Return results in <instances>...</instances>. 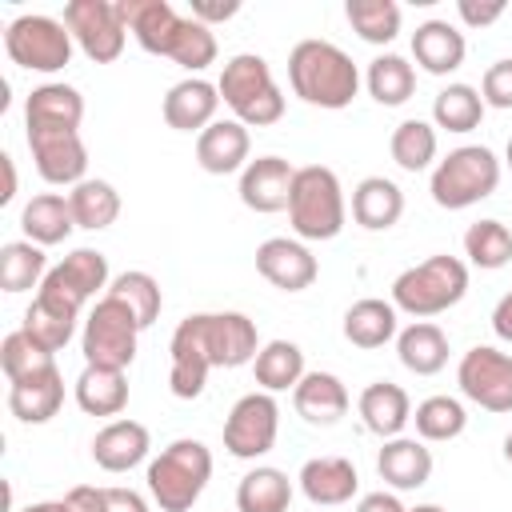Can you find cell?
I'll list each match as a JSON object with an SVG mask.
<instances>
[{
	"mask_svg": "<svg viewBox=\"0 0 512 512\" xmlns=\"http://www.w3.org/2000/svg\"><path fill=\"white\" fill-rule=\"evenodd\" d=\"M260 348L256 320L244 312H192L168 340V388L176 400H196L212 368H244Z\"/></svg>",
	"mask_w": 512,
	"mask_h": 512,
	"instance_id": "obj_1",
	"label": "cell"
},
{
	"mask_svg": "<svg viewBox=\"0 0 512 512\" xmlns=\"http://www.w3.org/2000/svg\"><path fill=\"white\" fill-rule=\"evenodd\" d=\"M124 24L152 56H168L184 72H204L216 60V32L196 16H180L168 0H120Z\"/></svg>",
	"mask_w": 512,
	"mask_h": 512,
	"instance_id": "obj_2",
	"label": "cell"
},
{
	"mask_svg": "<svg viewBox=\"0 0 512 512\" xmlns=\"http://www.w3.org/2000/svg\"><path fill=\"white\" fill-rule=\"evenodd\" d=\"M288 84L304 104L340 112L356 100L360 72L352 64V56L344 48H336L332 40H300L288 52Z\"/></svg>",
	"mask_w": 512,
	"mask_h": 512,
	"instance_id": "obj_3",
	"label": "cell"
},
{
	"mask_svg": "<svg viewBox=\"0 0 512 512\" xmlns=\"http://www.w3.org/2000/svg\"><path fill=\"white\" fill-rule=\"evenodd\" d=\"M468 292V264L460 256L436 252L412 268H404L392 280V304L396 312H408L416 320H432L448 308H456Z\"/></svg>",
	"mask_w": 512,
	"mask_h": 512,
	"instance_id": "obj_4",
	"label": "cell"
},
{
	"mask_svg": "<svg viewBox=\"0 0 512 512\" xmlns=\"http://www.w3.org/2000/svg\"><path fill=\"white\" fill-rule=\"evenodd\" d=\"M144 480H148V496L156 500L160 512H188L212 480V452L204 440L180 436L168 448H160V456L148 464Z\"/></svg>",
	"mask_w": 512,
	"mask_h": 512,
	"instance_id": "obj_5",
	"label": "cell"
},
{
	"mask_svg": "<svg viewBox=\"0 0 512 512\" xmlns=\"http://www.w3.org/2000/svg\"><path fill=\"white\" fill-rule=\"evenodd\" d=\"M288 220H292L296 240H336L344 232V220H348L340 176L332 168H324V164L296 168Z\"/></svg>",
	"mask_w": 512,
	"mask_h": 512,
	"instance_id": "obj_6",
	"label": "cell"
},
{
	"mask_svg": "<svg viewBox=\"0 0 512 512\" xmlns=\"http://www.w3.org/2000/svg\"><path fill=\"white\" fill-rule=\"evenodd\" d=\"M216 88H220V100L236 112V120L244 128H268L284 116V92L272 80L268 60L256 52H236L220 68Z\"/></svg>",
	"mask_w": 512,
	"mask_h": 512,
	"instance_id": "obj_7",
	"label": "cell"
},
{
	"mask_svg": "<svg viewBox=\"0 0 512 512\" xmlns=\"http://www.w3.org/2000/svg\"><path fill=\"white\" fill-rule=\"evenodd\" d=\"M496 188H500V160L484 144H460V148H452L444 160H436L432 180H428L432 200L440 208H448V212L472 208V204L488 200Z\"/></svg>",
	"mask_w": 512,
	"mask_h": 512,
	"instance_id": "obj_8",
	"label": "cell"
},
{
	"mask_svg": "<svg viewBox=\"0 0 512 512\" xmlns=\"http://www.w3.org/2000/svg\"><path fill=\"white\" fill-rule=\"evenodd\" d=\"M140 332H144V328H140V320L132 316V308L104 292V296L92 304V312L84 316V332H80L84 364L124 372V368L136 360V340H140Z\"/></svg>",
	"mask_w": 512,
	"mask_h": 512,
	"instance_id": "obj_9",
	"label": "cell"
},
{
	"mask_svg": "<svg viewBox=\"0 0 512 512\" xmlns=\"http://www.w3.org/2000/svg\"><path fill=\"white\" fill-rule=\"evenodd\" d=\"M112 276H108V256L96 252V248H72L60 264L48 268L44 284L36 288V300L80 320L84 304L96 296V292H108Z\"/></svg>",
	"mask_w": 512,
	"mask_h": 512,
	"instance_id": "obj_10",
	"label": "cell"
},
{
	"mask_svg": "<svg viewBox=\"0 0 512 512\" xmlns=\"http://www.w3.org/2000/svg\"><path fill=\"white\" fill-rule=\"evenodd\" d=\"M72 32L64 20L44 16V12H24L16 20H8L4 28V52L12 64L28 68V72H60L72 60Z\"/></svg>",
	"mask_w": 512,
	"mask_h": 512,
	"instance_id": "obj_11",
	"label": "cell"
},
{
	"mask_svg": "<svg viewBox=\"0 0 512 512\" xmlns=\"http://www.w3.org/2000/svg\"><path fill=\"white\" fill-rule=\"evenodd\" d=\"M64 24L76 40V48L92 64H112L124 52L128 24L120 0H68L64 4Z\"/></svg>",
	"mask_w": 512,
	"mask_h": 512,
	"instance_id": "obj_12",
	"label": "cell"
},
{
	"mask_svg": "<svg viewBox=\"0 0 512 512\" xmlns=\"http://www.w3.org/2000/svg\"><path fill=\"white\" fill-rule=\"evenodd\" d=\"M280 432V404L272 392H248L232 404L224 420V448L236 460H260L272 452Z\"/></svg>",
	"mask_w": 512,
	"mask_h": 512,
	"instance_id": "obj_13",
	"label": "cell"
},
{
	"mask_svg": "<svg viewBox=\"0 0 512 512\" xmlns=\"http://www.w3.org/2000/svg\"><path fill=\"white\" fill-rule=\"evenodd\" d=\"M456 384L484 412H512V356L508 352L492 344L468 348L456 364Z\"/></svg>",
	"mask_w": 512,
	"mask_h": 512,
	"instance_id": "obj_14",
	"label": "cell"
},
{
	"mask_svg": "<svg viewBox=\"0 0 512 512\" xmlns=\"http://www.w3.org/2000/svg\"><path fill=\"white\" fill-rule=\"evenodd\" d=\"M256 272L280 288V292H304L316 284L320 276V264L312 256V248L304 240H292V236H268L260 248H256Z\"/></svg>",
	"mask_w": 512,
	"mask_h": 512,
	"instance_id": "obj_15",
	"label": "cell"
},
{
	"mask_svg": "<svg viewBox=\"0 0 512 512\" xmlns=\"http://www.w3.org/2000/svg\"><path fill=\"white\" fill-rule=\"evenodd\" d=\"M28 148L44 184L76 188L80 180H88V148L80 132H28Z\"/></svg>",
	"mask_w": 512,
	"mask_h": 512,
	"instance_id": "obj_16",
	"label": "cell"
},
{
	"mask_svg": "<svg viewBox=\"0 0 512 512\" xmlns=\"http://www.w3.org/2000/svg\"><path fill=\"white\" fill-rule=\"evenodd\" d=\"M292 180H296V168L284 156H256L240 172V204L260 216L284 212L292 200Z\"/></svg>",
	"mask_w": 512,
	"mask_h": 512,
	"instance_id": "obj_17",
	"label": "cell"
},
{
	"mask_svg": "<svg viewBox=\"0 0 512 512\" xmlns=\"http://www.w3.org/2000/svg\"><path fill=\"white\" fill-rule=\"evenodd\" d=\"M84 120V96L72 84L48 80L28 92L24 100V128L28 132H80Z\"/></svg>",
	"mask_w": 512,
	"mask_h": 512,
	"instance_id": "obj_18",
	"label": "cell"
},
{
	"mask_svg": "<svg viewBox=\"0 0 512 512\" xmlns=\"http://www.w3.org/2000/svg\"><path fill=\"white\" fill-rule=\"evenodd\" d=\"M216 108H220V88L208 84L204 76H188V80H176L160 104L164 112V124L176 128V132H204L208 124H216Z\"/></svg>",
	"mask_w": 512,
	"mask_h": 512,
	"instance_id": "obj_19",
	"label": "cell"
},
{
	"mask_svg": "<svg viewBox=\"0 0 512 512\" xmlns=\"http://www.w3.org/2000/svg\"><path fill=\"white\" fill-rule=\"evenodd\" d=\"M60 404H64V376H60L56 360L32 376L8 384V412L20 424H48L60 412Z\"/></svg>",
	"mask_w": 512,
	"mask_h": 512,
	"instance_id": "obj_20",
	"label": "cell"
},
{
	"mask_svg": "<svg viewBox=\"0 0 512 512\" xmlns=\"http://www.w3.org/2000/svg\"><path fill=\"white\" fill-rule=\"evenodd\" d=\"M248 152H252V136L248 128L232 116V120H216L196 136V164L208 176H228V172H244L248 168Z\"/></svg>",
	"mask_w": 512,
	"mask_h": 512,
	"instance_id": "obj_21",
	"label": "cell"
},
{
	"mask_svg": "<svg viewBox=\"0 0 512 512\" xmlns=\"http://www.w3.org/2000/svg\"><path fill=\"white\" fill-rule=\"evenodd\" d=\"M376 472L396 492L424 488L432 480V448L424 440H416V436H392L376 452Z\"/></svg>",
	"mask_w": 512,
	"mask_h": 512,
	"instance_id": "obj_22",
	"label": "cell"
},
{
	"mask_svg": "<svg viewBox=\"0 0 512 512\" xmlns=\"http://www.w3.org/2000/svg\"><path fill=\"white\" fill-rule=\"evenodd\" d=\"M300 492L316 504V508H340L356 496L360 488V476H356V464L344 460V456H312L304 468H300Z\"/></svg>",
	"mask_w": 512,
	"mask_h": 512,
	"instance_id": "obj_23",
	"label": "cell"
},
{
	"mask_svg": "<svg viewBox=\"0 0 512 512\" xmlns=\"http://www.w3.org/2000/svg\"><path fill=\"white\" fill-rule=\"evenodd\" d=\"M148 448H152V436L140 420H108L92 436V460L104 472H128V468L144 464Z\"/></svg>",
	"mask_w": 512,
	"mask_h": 512,
	"instance_id": "obj_24",
	"label": "cell"
},
{
	"mask_svg": "<svg viewBox=\"0 0 512 512\" xmlns=\"http://www.w3.org/2000/svg\"><path fill=\"white\" fill-rule=\"evenodd\" d=\"M412 56L416 64L428 72V76H448L464 64L468 56V40L456 24L448 20H424L416 32H412Z\"/></svg>",
	"mask_w": 512,
	"mask_h": 512,
	"instance_id": "obj_25",
	"label": "cell"
},
{
	"mask_svg": "<svg viewBox=\"0 0 512 512\" xmlns=\"http://www.w3.org/2000/svg\"><path fill=\"white\" fill-rule=\"evenodd\" d=\"M356 408H360L364 428H368L372 436H380V440L400 436L404 424L412 420V400H408V392H404L400 384H392V380H372V384L360 392Z\"/></svg>",
	"mask_w": 512,
	"mask_h": 512,
	"instance_id": "obj_26",
	"label": "cell"
},
{
	"mask_svg": "<svg viewBox=\"0 0 512 512\" xmlns=\"http://www.w3.org/2000/svg\"><path fill=\"white\" fill-rule=\"evenodd\" d=\"M292 404H296L300 420L332 428L348 412V388L332 372H304V380L292 388Z\"/></svg>",
	"mask_w": 512,
	"mask_h": 512,
	"instance_id": "obj_27",
	"label": "cell"
},
{
	"mask_svg": "<svg viewBox=\"0 0 512 512\" xmlns=\"http://www.w3.org/2000/svg\"><path fill=\"white\" fill-rule=\"evenodd\" d=\"M404 216V192L388 176H364L352 188V220L368 232H384Z\"/></svg>",
	"mask_w": 512,
	"mask_h": 512,
	"instance_id": "obj_28",
	"label": "cell"
},
{
	"mask_svg": "<svg viewBox=\"0 0 512 512\" xmlns=\"http://www.w3.org/2000/svg\"><path fill=\"white\" fill-rule=\"evenodd\" d=\"M344 340L372 352V348H384L388 340H396L400 332V320H396V304L392 300H376V296H364L356 300L348 312H344Z\"/></svg>",
	"mask_w": 512,
	"mask_h": 512,
	"instance_id": "obj_29",
	"label": "cell"
},
{
	"mask_svg": "<svg viewBox=\"0 0 512 512\" xmlns=\"http://www.w3.org/2000/svg\"><path fill=\"white\" fill-rule=\"evenodd\" d=\"M20 228H24V240L48 248V244H64L76 228V216H72V204L68 196L60 192H40L24 204L20 212Z\"/></svg>",
	"mask_w": 512,
	"mask_h": 512,
	"instance_id": "obj_30",
	"label": "cell"
},
{
	"mask_svg": "<svg viewBox=\"0 0 512 512\" xmlns=\"http://www.w3.org/2000/svg\"><path fill=\"white\" fill-rule=\"evenodd\" d=\"M396 356L416 376H436L448 364V332L432 320H416L396 332Z\"/></svg>",
	"mask_w": 512,
	"mask_h": 512,
	"instance_id": "obj_31",
	"label": "cell"
},
{
	"mask_svg": "<svg viewBox=\"0 0 512 512\" xmlns=\"http://www.w3.org/2000/svg\"><path fill=\"white\" fill-rule=\"evenodd\" d=\"M80 412L88 416H120L128 408V376L116 368H92L84 364V372L72 384Z\"/></svg>",
	"mask_w": 512,
	"mask_h": 512,
	"instance_id": "obj_32",
	"label": "cell"
},
{
	"mask_svg": "<svg viewBox=\"0 0 512 512\" xmlns=\"http://www.w3.org/2000/svg\"><path fill=\"white\" fill-rule=\"evenodd\" d=\"M288 504H292V480H288V472H280L272 464H256L236 484L240 512H288Z\"/></svg>",
	"mask_w": 512,
	"mask_h": 512,
	"instance_id": "obj_33",
	"label": "cell"
},
{
	"mask_svg": "<svg viewBox=\"0 0 512 512\" xmlns=\"http://www.w3.org/2000/svg\"><path fill=\"white\" fill-rule=\"evenodd\" d=\"M252 376L260 384V392H288L304 380V352L292 340H268L256 360H252Z\"/></svg>",
	"mask_w": 512,
	"mask_h": 512,
	"instance_id": "obj_34",
	"label": "cell"
},
{
	"mask_svg": "<svg viewBox=\"0 0 512 512\" xmlns=\"http://www.w3.org/2000/svg\"><path fill=\"white\" fill-rule=\"evenodd\" d=\"M364 84H368V96H372L376 104L400 108V104L412 100V92H416V68H412L404 56L384 52V56H376V60L368 64Z\"/></svg>",
	"mask_w": 512,
	"mask_h": 512,
	"instance_id": "obj_35",
	"label": "cell"
},
{
	"mask_svg": "<svg viewBox=\"0 0 512 512\" xmlns=\"http://www.w3.org/2000/svg\"><path fill=\"white\" fill-rule=\"evenodd\" d=\"M436 148H440L436 124H428V120H420V116L400 120V124L392 128V140H388V152H392L396 168H404V172H424V168L436 160Z\"/></svg>",
	"mask_w": 512,
	"mask_h": 512,
	"instance_id": "obj_36",
	"label": "cell"
},
{
	"mask_svg": "<svg viewBox=\"0 0 512 512\" xmlns=\"http://www.w3.org/2000/svg\"><path fill=\"white\" fill-rule=\"evenodd\" d=\"M48 276V260H44V248L32 244V240H8L0 248V288L4 292H28V288H40Z\"/></svg>",
	"mask_w": 512,
	"mask_h": 512,
	"instance_id": "obj_37",
	"label": "cell"
},
{
	"mask_svg": "<svg viewBox=\"0 0 512 512\" xmlns=\"http://www.w3.org/2000/svg\"><path fill=\"white\" fill-rule=\"evenodd\" d=\"M68 204H72L76 228H88V232H100L120 216V192L108 180H92V176L68 192Z\"/></svg>",
	"mask_w": 512,
	"mask_h": 512,
	"instance_id": "obj_38",
	"label": "cell"
},
{
	"mask_svg": "<svg viewBox=\"0 0 512 512\" xmlns=\"http://www.w3.org/2000/svg\"><path fill=\"white\" fill-rule=\"evenodd\" d=\"M480 120H484L480 88L456 80V84L436 92V100H432V124L436 128H444V132H472Z\"/></svg>",
	"mask_w": 512,
	"mask_h": 512,
	"instance_id": "obj_39",
	"label": "cell"
},
{
	"mask_svg": "<svg viewBox=\"0 0 512 512\" xmlns=\"http://www.w3.org/2000/svg\"><path fill=\"white\" fill-rule=\"evenodd\" d=\"M412 424H416V436L424 444H444V440H456L468 428V412L456 396H428V400L416 404Z\"/></svg>",
	"mask_w": 512,
	"mask_h": 512,
	"instance_id": "obj_40",
	"label": "cell"
},
{
	"mask_svg": "<svg viewBox=\"0 0 512 512\" xmlns=\"http://www.w3.org/2000/svg\"><path fill=\"white\" fill-rule=\"evenodd\" d=\"M108 296H116L120 304L132 308V316L140 320V328H152L160 308H164V292H160V280L152 272H140V268H128L120 276H112L108 284Z\"/></svg>",
	"mask_w": 512,
	"mask_h": 512,
	"instance_id": "obj_41",
	"label": "cell"
},
{
	"mask_svg": "<svg viewBox=\"0 0 512 512\" xmlns=\"http://www.w3.org/2000/svg\"><path fill=\"white\" fill-rule=\"evenodd\" d=\"M464 256L472 268L496 272L504 264H512V228L500 220H476L464 232Z\"/></svg>",
	"mask_w": 512,
	"mask_h": 512,
	"instance_id": "obj_42",
	"label": "cell"
},
{
	"mask_svg": "<svg viewBox=\"0 0 512 512\" xmlns=\"http://www.w3.org/2000/svg\"><path fill=\"white\" fill-rule=\"evenodd\" d=\"M344 16L364 44H392L400 32V4L396 0H348Z\"/></svg>",
	"mask_w": 512,
	"mask_h": 512,
	"instance_id": "obj_43",
	"label": "cell"
},
{
	"mask_svg": "<svg viewBox=\"0 0 512 512\" xmlns=\"http://www.w3.org/2000/svg\"><path fill=\"white\" fill-rule=\"evenodd\" d=\"M20 332H24L36 348H44L48 356H56V352L72 340L76 320H72V316H64V312H56V308H48V304H40V300L32 296V304H28L24 320H20Z\"/></svg>",
	"mask_w": 512,
	"mask_h": 512,
	"instance_id": "obj_44",
	"label": "cell"
},
{
	"mask_svg": "<svg viewBox=\"0 0 512 512\" xmlns=\"http://www.w3.org/2000/svg\"><path fill=\"white\" fill-rule=\"evenodd\" d=\"M44 364H52V356H48L44 348H36L20 328L0 340V368H4L8 384H12V380H24V376H32V372H40Z\"/></svg>",
	"mask_w": 512,
	"mask_h": 512,
	"instance_id": "obj_45",
	"label": "cell"
},
{
	"mask_svg": "<svg viewBox=\"0 0 512 512\" xmlns=\"http://www.w3.org/2000/svg\"><path fill=\"white\" fill-rule=\"evenodd\" d=\"M480 100L484 108H512V56L492 60L480 76Z\"/></svg>",
	"mask_w": 512,
	"mask_h": 512,
	"instance_id": "obj_46",
	"label": "cell"
},
{
	"mask_svg": "<svg viewBox=\"0 0 512 512\" xmlns=\"http://www.w3.org/2000/svg\"><path fill=\"white\" fill-rule=\"evenodd\" d=\"M504 0H456V16L468 24V28H488V24H496L500 16H504Z\"/></svg>",
	"mask_w": 512,
	"mask_h": 512,
	"instance_id": "obj_47",
	"label": "cell"
},
{
	"mask_svg": "<svg viewBox=\"0 0 512 512\" xmlns=\"http://www.w3.org/2000/svg\"><path fill=\"white\" fill-rule=\"evenodd\" d=\"M104 512H152V508H148V500L140 492L112 484V488H104Z\"/></svg>",
	"mask_w": 512,
	"mask_h": 512,
	"instance_id": "obj_48",
	"label": "cell"
},
{
	"mask_svg": "<svg viewBox=\"0 0 512 512\" xmlns=\"http://www.w3.org/2000/svg\"><path fill=\"white\" fill-rule=\"evenodd\" d=\"M64 504H68V512H104V488H96V484H76V488H68Z\"/></svg>",
	"mask_w": 512,
	"mask_h": 512,
	"instance_id": "obj_49",
	"label": "cell"
},
{
	"mask_svg": "<svg viewBox=\"0 0 512 512\" xmlns=\"http://www.w3.org/2000/svg\"><path fill=\"white\" fill-rule=\"evenodd\" d=\"M240 12V4L236 0H228V4H212V0H192V16L200 20V24H216V20H232Z\"/></svg>",
	"mask_w": 512,
	"mask_h": 512,
	"instance_id": "obj_50",
	"label": "cell"
},
{
	"mask_svg": "<svg viewBox=\"0 0 512 512\" xmlns=\"http://www.w3.org/2000/svg\"><path fill=\"white\" fill-rule=\"evenodd\" d=\"M356 512H408L404 504H400V496L396 492H368V496H360V504H356Z\"/></svg>",
	"mask_w": 512,
	"mask_h": 512,
	"instance_id": "obj_51",
	"label": "cell"
},
{
	"mask_svg": "<svg viewBox=\"0 0 512 512\" xmlns=\"http://www.w3.org/2000/svg\"><path fill=\"white\" fill-rule=\"evenodd\" d=\"M492 332H496L504 344H512V292H504V296L496 300V308H492Z\"/></svg>",
	"mask_w": 512,
	"mask_h": 512,
	"instance_id": "obj_52",
	"label": "cell"
},
{
	"mask_svg": "<svg viewBox=\"0 0 512 512\" xmlns=\"http://www.w3.org/2000/svg\"><path fill=\"white\" fill-rule=\"evenodd\" d=\"M0 168H4V192H0V204H8V200L16 196V164H12L8 152L0 156Z\"/></svg>",
	"mask_w": 512,
	"mask_h": 512,
	"instance_id": "obj_53",
	"label": "cell"
},
{
	"mask_svg": "<svg viewBox=\"0 0 512 512\" xmlns=\"http://www.w3.org/2000/svg\"><path fill=\"white\" fill-rule=\"evenodd\" d=\"M20 512H68V504L64 500H36V504H28Z\"/></svg>",
	"mask_w": 512,
	"mask_h": 512,
	"instance_id": "obj_54",
	"label": "cell"
},
{
	"mask_svg": "<svg viewBox=\"0 0 512 512\" xmlns=\"http://www.w3.org/2000/svg\"><path fill=\"white\" fill-rule=\"evenodd\" d=\"M408 512H444L440 504H416V508H408Z\"/></svg>",
	"mask_w": 512,
	"mask_h": 512,
	"instance_id": "obj_55",
	"label": "cell"
},
{
	"mask_svg": "<svg viewBox=\"0 0 512 512\" xmlns=\"http://www.w3.org/2000/svg\"><path fill=\"white\" fill-rule=\"evenodd\" d=\"M504 460H508V464H512V432H508V436H504Z\"/></svg>",
	"mask_w": 512,
	"mask_h": 512,
	"instance_id": "obj_56",
	"label": "cell"
},
{
	"mask_svg": "<svg viewBox=\"0 0 512 512\" xmlns=\"http://www.w3.org/2000/svg\"><path fill=\"white\" fill-rule=\"evenodd\" d=\"M504 164L512 168V136H508V148H504Z\"/></svg>",
	"mask_w": 512,
	"mask_h": 512,
	"instance_id": "obj_57",
	"label": "cell"
}]
</instances>
